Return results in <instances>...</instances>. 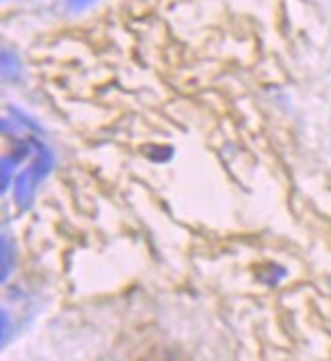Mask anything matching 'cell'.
Here are the masks:
<instances>
[{"label":"cell","mask_w":331,"mask_h":361,"mask_svg":"<svg viewBox=\"0 0 331 361\" xmlns=\"http://www.w3.org/2000/svg\"><path fill=\"white\" fill-rule=\"evenodd\" d=\"M35 147H37V157L33 159V164L27 170L20 173L17 184H15V202L19 204L20 210L31 207L35 190L40 188V184L45 180V176L54 168L52 152L40 141H35Z\"/></svg>","instance_id":"1"},{"label":"cell","mask_w":331,"mask_h":361,"mask_svg":"<svg viewBox=\"0 0 331 361\" xmlns=\"http://www.w3.org/2000/svg\"><path fill=\"white\" fill-rule=\"evenodd\" d=\"M2 271H0V280H2V284L8 280V276H11V271H13V266H15V249H13V243L8 241V237L6 235H2Z\"/></svg>","instance_id":"2"},{"label":"cell","mask_w":331,"mask_h":361,"mask_svg":"<svg viewBox=\"0 0 331 361\" xmlns=\"http://www.w3.org/2000/svg\"><path fill=\"white\" fill-rule=\"evenodd\" d=\"M2 76L4 80H17L20 76L19 59L8 49H2Z\"/></svg>","instance_id":"3"},{"label":"cell","mask_w":331,"mask_h":361,"mask_svg":"<svg viewBox=\"0 0 331 361\" xmlns=\"http://www.w3.org/2000/svg\"><path fill=\"white\" fill-rule=\"evenodd\" d=\"M0 319H2V347H6L11 341V335H13V321L8 319V312L4 308L0 312Z\"/></svg>","instance_id":"4"},{"label":"cell","mask_w":331,"mask_h":361,"mask_svg":"<svg viewBox=\"0 0 331 361\" xmlns=\"http://www.w3.org/2000/svg\"><path fill=\"white\" fill-rule=\"evenodd\" d=\"M97 0H68V8L72 11V13H80V11H84V8H88L90 4H95Z\"/></svg>","instance_id":"5"}]
</instances>
